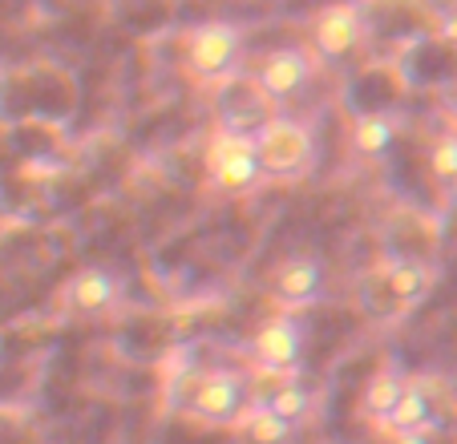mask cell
<instances>
[{"instance_id": "1", "label": "cell", "mask_w": 457, "mask_h": 444, "mask_svg": "<svg viewBox=\"0 0 457 444\" xmlns=\"http://www.w3.org/2000/svg\"><path fill=\"white\" fill-rule=\"evenodd\" d=\"M251 137H255L263 178L271 182H295L316 162V134L295 118H271Z\"/></svg>"}, {"instance_id": "2", "label": "cell", "mask_w": 457, "mask_h": 444, "mask_svg": "<svg viewBox=\"0 0 457 444\" xmlns=\"http://www.w3.org/2000/svg\"><path fill=\"white\" fill-rule=\"evenodd\" d=\"M207 174L215 190L223 194H251L263 186V166H259L255 137L243 129H219L207 145Z\"/></svg>"}, {"instance_id": "3", "label": "cell", "mask_w": 457, "mask_h": 444, "mask_svg": "<svg viewBox=\"0 0 457 444\" xmlns=\"http://www.w3.org/2000/svg\"><path fill=\"white\" fill-rule=\"evenodd\" d=\"M243 53V29L231 21H207V25L190 29L187 37V65L195 78L219 81L239 65Z\"/></svg>"}, {"instance_id": "4", "label": "cell", "mask_w": 457, "mask_h": 444, "mask_svg": "<svg viewBox=\"0 0 457 444\" xmlns=\"http://www.w3.org/2000/svg\"><path fill=\"white\" fill-rule=\"evenodd\" d=\"M303 348H308V327L295 311H284V316H271L268 324L255 332L251 340V356L263 372L271 376H292L303 359Z\"/></svg>"}, {"instance_id": "5", "label": "cell", "mask_w": 457, "mask_h": 444, "mask_svg": "<svg viewBox=\"0 0 457 444\" xmlns=\"http://www.w3.org/2000/svg\"><path fill=\"white\" fill-rule=\"evenodd\" d=\"M247 404V384H243L239 372L231 367H211L195 380L190 388V404H187V416L203 420V424H231L235 416L243 412Z\"/></svg>"}, {"instance_id": "6", "label": "cell", "mask_w": 457, "mask_h": 444, "mask_svg": "<svg viewBox=\"0 0 457 444\" xmlns=\"http://www.w3.org/2000/svg\"><path fill=\"white\" fill-rule=\"evenodd\" d=\"M312 78H316V61L300 45H284V49H271L268 57L259 61L255 89L268 102H292V97H300L312 86Z\"/></svg>"}, {"instance_id": "7", "label": "cell", "mask_w": 457, "mask_h": 444, "mask_svg": "<svg viewBox=\"0 0 457 444\" xmlns=\"http://www.w3.org/2000/svg\"><path fill=\"white\" fill-rule=\"evenodd\" d=\"M364 41V17L353 0H337L312 21V45L324 61H345Z\"/></svg>"}, {"instance_id": "8", "label": "cell", "mask_w": 457, "mask_h": 444, "mask_svg": "<svg viewBox=\"0 0 457 444\" xmlns=\"http://www.w3.org/2000/svg\"><path fill=\"white\" fill-rule=\"evenodd\" d=\"M61 303L73 316H105L121 303V279L110 267H81L70 275V283L61 287Z\"/></svg>"}, {"instance_id": "9", "label": "cell", "mask_w": 457, "mask_h": 444, "mask_svg": "<svg viewBox=\"0 0 457 444\" xmlns=\"http://www.w3.org/2000/svg\"><path fill=\"white\" fill-rule=\"evenodd\" d=\"M271 295H276V303L284 311H300L320 303V295H324V267H320V259L312 255L284 259L276 267V275H271Z\"/></svg>"}, {"instance_id": "10", "label": "cell", "mask_w": 457, "mask_h": 444, "mask_svg": "<svg viewBox=\"0 0 457 444\" xmlns=\"http://www.w3.org/2000/svg\"><path fill=\"white\" fill-rule=\"evenodd\" d=\"M380 424L393 428V432H401V428H433V392L421 380H405L393 412H388Z\"/></svg>"}, {"instance_id": "11", "label": "cell", "mask_w": 457, "mask_h": 444, "mask_svg": "<svg viewBox=\"0 0 457 444\" xmlns=\"http://www.w3.org/2000/svg\"><path fill=\"white\" fill-rule=\"evenodd\" d=\"M235 428H239L243 436H247L251 444H287L292 440V432H295V424H287V420H279L276 412L268 408V404L259 400V404H243V412L231 420Z\"/></svg>"}, {"instance_id": "12", "label": "cell", "mask_w": 457, "mask_h": 444, "mask_svg": "<svg viewBox=\"0 0 457 444\" xmlns=\"http://www.w3.org/2000/svg\"><path fill=\"white\" fill-rule=\"evenodd\" d=\"M393 142H397V121L388 113H361L353 121V150L361 158H369V162L385 158L393 150Z\"/></svg>"}, {"instance_id": "13", "label": "cell", "mask_w": 457, "mask_h": 444, "mask_svg": "<svg viewBox=\"0 0 457 444\" xmlns=\"http://www.w3.org/2000/svg\"><path fill=\"white\" fill-rule=\"evenodd\" d=\"M401 388H405V376H401L397 367H380V372H372L369 384H364V392H361V408H364V416L377 420V424H380V420H385L388 412H393V404H397Z\"/></svg>"}, {"instance_id": "14", "label": "cell", "mask_w": 457, "mask_h": 444, "mask_svg": "<svg viewBox=\"0 0 457 444\" xmlns=\"http://www.w3.org/2000/svg\"><path fill=\"white\" fill-rule=\"evenodd\" d=\"M263 404H268L279 420H287V424L300 428L303 420L316 412V392H312L308 384H300V380H284V384H279Z\"/></svg>"}, {"instance_id": "15", "label": "cell", "mask_w": 457, "mask_h": 444, "mask_svg": "<svg viewBox=\"0 0 457 444\" xmlns=\"http://www.w3.org/2000/svg\"><path fill=\"white\" fill-rule=\"evenodd\" d=\"M429 283H433V275H429V267H421V263H397L388 271V291H393L401 303H417L425 291H429Z\"/></svg>"}, {"instance_id": "16", "label": "cell", "mask_w": 457, "mask_h": 444, "mask_svg": "<svg viewBox=\"0 0 457 444\" xmlns=\"http://www.w3.org/2000/svg\"><path fill=\"white\" fill-rule=\"evenodd\" d=\"M429 174L437 182H457V134H441L429 145Z\"/></svg>"}, {"instance_id": "17", "label": "cell", "mask_w": 457, "mask_h": 444, "mask_svg": "<svg viewBox=\"0 0 457 444\" xmlns=\"http://www.w3.org/2000/svg\"><path fill=\"white\" fill-rule=\"evenodd\" d=\"M388 444H433V440H429V428H401V432H393Z\"/></svg>"}, {"instance_id": "18", "label": "cell", "mask_w": 457, "mask_h": 444, "mask_svg": "<svg viewBox=\"0 0 457 444\" xmlns=\"http://www.w3.org/2000/svg\"><path fill=\"white\" fill-rule=\"evenodd\" d=\"M453 121H457V102H453Z\"/></svg>"}]
</instances>
